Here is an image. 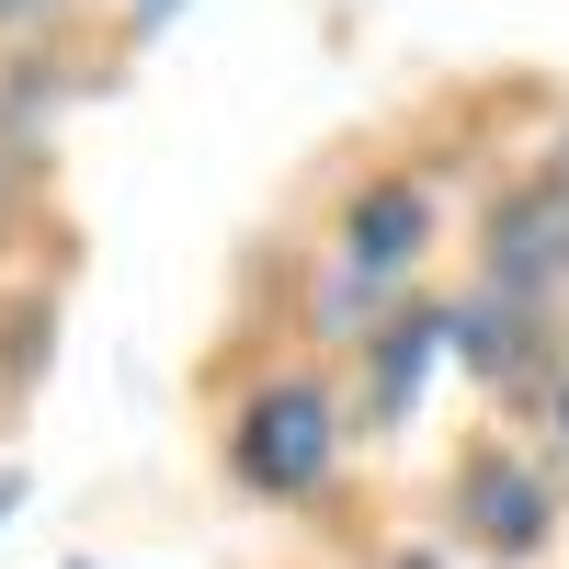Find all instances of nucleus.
Masks as SVG:
<instances>
[{
	"label": "nucleus",
	"instance_id": "obj_5",
	"mask_svg": "<svg viewBox=\"0 0 569 569\" xmlns=\"http://www.w3.org/2000/svg\"><path fill=\"white\" fill-rule=\"evenodd\" d=\"M558 217H569V171H558Z\"/></svg>",
	"mask_w": 569,
	"mask_h": 569
},
{
	"label": "nucleus",
	"instance_id": "obj_3",
	"mask_svg": "<svg viewBox=\"0 0 569 569\" xmlns=\"http://www.w3.org/2000/svg\"><path fill=\"white\" fill-rule=\"evenodd\" d=\"M467 536H479V547H512V558H525L536 536H547V490L525 479V467H467Z\"/></svg>",
	"mask_w": 569,
	"mask_h": 569
},
{
	"label": "nucleus",
	"instance_id": "obj_4",
	"mask_svg": "<svg viewBox=\"0 0 569 569\" xmlns=\"http://www.w3.org/2000/svg\"><path fill=\"white\" fill-rule=\"evenodd\" d=\"M23 12H58V0H0V23H23Z\"/></svg>",
	"mask_w": 569,
	"mask_h": 569
},
{
	"label": "nucleus",
	"instance_id": "obj_2",
	"mask_svg": "<svg viewBox=\"0 0 569 569\" xmlns=\"http://www.w3.org/2000/svg\"><path fill=\"white\" fill-rule=\"evenodd\" d=\"M421 240H433V194H421V182H365V194L342 206V251L365 273H410Z\"/></svg>",
	"mask_w": 569,
	"mask_h": 569
},
{
	"label": "nucleus",
	"instance_id": "obj_6",
	"mask_svg": "<svg viewBox=\"0 0 569 569\" xmlns=\"http://www.w3.org/2000/svg\"><path fill=\"white\" fill-rule=\"evenodd\" d=\"M558 421H569V388H558Z\"/></svg>",
	"mask_w": 569,
	"mask_h": 569
},
{
	"label": "nucleus",
	"instance_id": "obj_1",
	"mask_svg": "<svg viewBox=\"0 0 569 569\" xmlns=\"http://www.w3.org/2000/svg\"><path fill=\"white\" fill-rule=\"evenodd\" d=\"M228 456H240L251 490H319L342 467V410H330L319 376H273L251 388V410L228 421Z\"/></svg>",
	"mask_w": 569,
	"mask_h": 569
}]
</instances>
